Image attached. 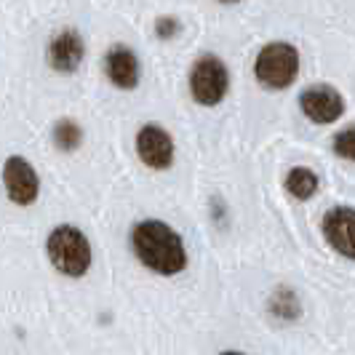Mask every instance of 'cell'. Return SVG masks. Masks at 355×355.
Here are the masks:
<instances>
[{
	"instance_id": "1",
	"label": "cell",
	"mask_w": 355,
	"mask_h": 355,
	"mask_svg": "<svg viewBox=\"0 0 355 355\" xmlns=\"http://www.w3.org/2000/svg\"><path fill=\"white\" fill-rule=\"evenodd\" d=\"M128 251L155 278H179L190 267L184 235L163 216H142L128 227Z\"/></svg>"
},
{
	"instance_id": "2",
	"label": "cell",
	"mask_w": 355,
	"mask_h": 355,
	"mask_svg": "<svg viewBox=\"0 0 355 355\" xmlns=\"http://www.w3.org/2000/svg\"><path fill=\"white\" fill-rule=\"evenodd\" d=\"M43 254L56 275L67 281H83L94 267V243L89 232L75 222H59L46 232Z\"/></svg>"
},
{
	"instance_id": "3",
	"label": "cell",
	"mask_w": 355,
	"mask_h": 355,
	"mask_svg": "<svg viewBox=\"0 0 355 355\" xmlns=\"http://www.w3.org/2000/svg\"><path fill=\"white\" fill-rule=\"evenodd\" d=\"M302 72V53L291 40H270L265 43L251 64L254 80L270 94L288 91Z\"/></svg>"
},
{
	"instance_id": "4",
	"label": "cell",
	"mask_w": 355,
	"mask_h": 355,
	"mask_svg": "<svg viewBox=\"0 0 355 355\" xmlns=\"http://www.w3.org/2000/svg\"><path fill=\"white\" fill-rule=\"evenodd\" d=\"M232 75L227 62L219 53H200L187 70V94L193 99V105L203 110H216L225 105V99L230 96Z\"/></svg>"
},
{
	"instance_id": "5",
	"label": "cell",
	"mask_w": 355,
	"mask_h": 355,
	"mask_svg": "<svg viewBox=\"0 0 355 355\" xmlns=\"http://www.w3.org/2000/svg\"><path fill=\"white\" fill-rule=\"evenodd\" d=\"M134 155L147 171H155V174L171 171L179 155L177 137L166 125L147 121L134 131Z\"/></svg>"
},
{
	"instance_id": "6",
	"label": "cell",
	"mask_w": 355,
	"mask_h": 355,
	"mask_svg": "<svg viewBox=\"0 0 355 355\" xmlns=\"http://www.w3.org/2000/svg\"><path fill=\"white\" fill-rule=\"evenodd\" d=\"M3 193L8 198L11 206L17 209H30L40 200L43 193V179L37 174L35 163L27 155L11 153L3 160Z\"/></svg>"
},
{
	"instance_id": "7",
	"label": "cell",
	"mask_w": 355,
	"mask_h": 355,
	"mask_svg": "<svg viewBox=\"0 0 355 355\" xmlns=\"http://www.w3.org/2000/svg\"><path fill=\"white\" fill-rule=\"evenodd\" d=\"M300 112L313 125H337L347 112V96L331 83H310L300 91Z\"/></svg>"
},
{
	"instance_id": "8",
	"label": "cell",
	"mask_w": 355,
	"mask_h": 355,
	"mask_svg": "<svg viewBox=\"0 0 355 355\" xmlns=\"http://www.w3.org/2000/svg\"><path fill=\"white\" fill-rule=\"evenodd\" d=\"M318 227L320 238L331 249V254L355 265V206L350 203L329 206L320 216Z\"/></svg>"
},
{
	"instance_id": "9",
	"label": "cell",
	"mask_w": 355,
	"mask_h": 355,
	"mask_svg": "<svg viewBox=\"0 0 355 355\" xmlns=\"http://www.w3.org/2000/svg\"><path fill=\"white\" fill-rule=\"evenodd\" d=\"M86 62V40L80 35V30L75 27H62L56 30L49 43H46V64L56 75L70 78L83 67Z\"/></svg>"
},
{
	"instance_id": "10",
	"label": "cell",
	"mask_w": 355,
	"mask_h": 355,
	"mask_svg": "<svg viewBox=\"0 0 355 355\" xmlns=\"http://www.w3.org/2000/svg\"><path fill=\"white\" fill-rule=\"evenodd\" d=\"M102 70H105L107 83L121 94H131L142 86V59L137 49L125 46V43H115L105 51L102 59Z\"/></svg>"
},
{
	"instance_id": "11",
	"label": "cell",
	"mask_w": 355,
	"mask_h": 355,
	"mask_svg": "<svg viewBox=\"0 0 355 355\" xmlns=\"http://www.w3.org/2000/svg\"><path fill=\"white\" fill-rule=\"evenodd\" d=\"M320 174L315 168H310V166H302V163H297V166H288L286 168L284 179H281V187H284V193L291 200H297V203H310V200H315L320 193Z\"/></svg>"
},
{
	"instance_id": "12",
	"label": "cell",
	"mask_w": 355,
	"mask_h": 355,
	"mask_svg": "<svg viewBox=\"0 0 355 355\" xmlns=\"http://www.w3.org/2000/svg\"><path fill=\"white\" fill-rule=\"evenodd\" d=\"M51 144L56 153L72 155V153H78L86 144V128H83V123L78 118H72V115L56 118L51 125Z\"/></svg>"
},
{
	"instance_id": "13",
	"label": "cell",
	"mask_w": 355,
	"mask_h": 355,
	"mask_svg": "<svg viewBox=\"0 0 355 355\" xmlns=\"http://www.w3.org/2000/svg\"><path fill=\"white\" fill-rule=\"evenodd\" d=\"M267 313L278 323H297L302 318V300L297 297L294 288L278 286V288H272V294L267 300Z\"/></svg>"
},
{
	"instance_id": "14",
	"label": "cell",
	"mask_w": 355,
	"mask_h": 355,
	"mask_svg": "<svg viewBox=\"0 0 355 355\" xmlns=\"http://www.w3.org/2000/svg\"><path fill=\"white\" fill-rule=\"evenodd\" d=\"M331 153H334V158L355 163V123L342 125V128L334 131V137H331Z\"/></svg>"
},
{
	"instance_id": "15",
	"label": "cell",
	"mask_w": 355,
	"mask_h": 355,
	"mask_svg": "<svg viewBox=\"0 0 355 355\" xmlns=\"http://www.w3.org/2000/svg\"><path fill=\"white\" fill-rule=\"evenodd\" d=\"M153 33L158 40H174L182 35V21L177 17H158L153 21Z\"/></svg>"
},
{
	"instance_id": "16",
	"label": "cell",
	"mask_w": 355,
	"mask_h": 355,
	"mask_svg": "<svg viewBox=\"0 0 355 355\" xmlns=\"http://www.w3.org/2000/svg\"><path fill=\"white\" fill-rule=\"evenodd\" d=\"M216 355H249L246 350H238V347H225V350H219Z\"/></svg>"
},
{
	"instance_id": "17",
	"label": "cell",
	"mask_w": 355,
	"mask_h": 355,
	"mask_svg": "<svg viewBox=\"0 0 355 355\" xmlns=\"http://www.w3.org/2000/svg\"><path fill=\"white\" fill-rule=\"evenodd\" d=\"M216 3H219V6H238L241 0H216Z\"/></svg>"
}]
</instances>
